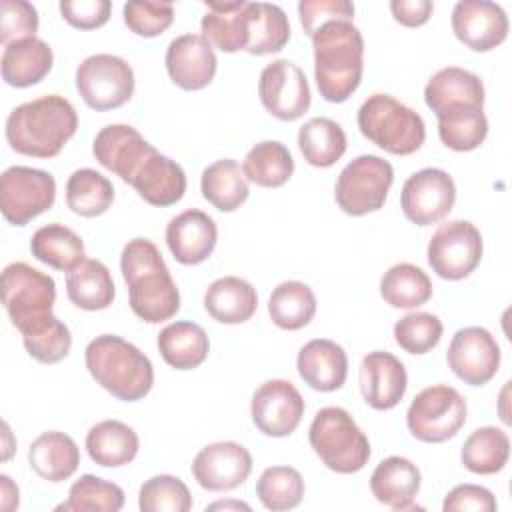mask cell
I'll use <instances>...</instances> for the list:
<instances>
[{"label": "cell", "mask_w": 512, "mask_h": 512, "mask_svg": "<svg viewBox=\"0 0 512 512\" xmlns=\"http://www.w3.org/2000/svg\"><path fill=\"white\" fill-rule=\"evenodd\" d=\"M296 368L304 384L312 390L334 392L346 382L348 356L334 340L314 338L300 348Z\"/></svg>", "instance_id": "obj_23"}, {"label": "cell", "mask_w": 512, "mask_h": 512, "mask_svg": "<svg viewBox=\"0 0 512 512\" xmlns=\"http://www.w3.org/2000/svg\"><path fill=\"white\" fill-rule=\"evenodd\" d=\"M456 184L446 170L422 168L408 176L400 192L402 214L416 226H430L450 214Z\"/></svg>", "instance_id": "obj_14"}, {"label": "cell", "mask_w": 512, "mask_h": 512, "mask_svg": "<svg viewBox=\"0 0 512 512\" xmlns=\"http://www.w3.org/2000/svg\"><path fill=\"white\" fill-rule=\"evenodd\" d=\"M162 360L176 370L198 368L210 352V340L206 330L188 320H178L164 326L156 338Z\"/></svg>", "instance_id": "obj_31"}, {"label": "cell", "mask_w": 512, "mask_h": 512, "mask_svg": "<svg viewBox=\"0 0 512 512\" xmlns=\"http://www.w3.org/2000/svg\"><path fill=\"white\" fill-rule=\"evenodd\" d=\"M390 12L398 24L406 28H418L430 20L434 4L430 0H392Z\"/></svg>", "instance_id": "obj_54"}, {"label": "cell", "mask_w": 512, "mask_h": 512, "mask_svg": "<svg viewBox=\"0 0 512 512\" xmlns=\"http://www.w3.org/2000/svg\"><path fill=\"white\" fill-rule=\"evenodd\" d=\"M124 24L130 32L144 38H154L166 32L174 22V6L170 2L132 0L122 8Z\"/></svg>", "instance_id": "obj_49"}, {"label": "cell", "mask_w": 512, "mask_h": 512, "mask_svg": "<svg viewBox=\"0 0 512 512\" xmlns=\"http://www.w3.org/2000/svg\"><path fill=\"white\" fill-rule=\"evenodd\" d=\"M466 414V400L454 386L434 384L414 396L406 412V426L416 440L440 444L460 432Z\"/></svg>", "instance_id": "obj_7"}, {"label": "cell", "mask_w": 512, "mask_h": 512, "mask_svg": "<svg viewBox=\"0 0 512 512\" xmlns=\"http://www.w3.org/2000/svg\"><path fill=\"white\" fill-rule=\"evenodd\" d=\"M66 296L80 310H106L116 298V286L106 264L84 258L76 268L66 272Z\"/></svg>", "instance_id": "obj_32"}, {"label": "cell", "mask_w": 512, "mask_h": 512, "mask_svg": "<svg viewBox=\"0 0 512 512\" xmlns=\"http://www.w3.org/2000/svg\"><path fill=\"white\" fill-rule=\"evenodd\" d=\"M252 454L238 442L224 440L204 446L192 460V476L208 492H228L248 480Z\"/></svg>", "instance_id": "obj_17"}, {"label": "cell", "mask_w": 512, "mask_h": 512, "mask_svg": "<svg viewBox=\"0 0 512 512\" xmlns=\"http://www.w3.org/2000/svg\"><path fill=\"white\" fill-rule=\"evenodd\" d=\"M154 146L130 124H108L92 142V154L100 166L120 176L130 184L140 164L148 158Z\"/></svg>", "instance_id": "obj_20"}, {"label": "cell", "mask_w": 512, "mask_h": 512, "mask_svg": "<svg viewBox=\"0 0 512 512\" xmlns=\"http://www.w3.org/2000/svg\"><path fill=\"white\" fill-rule=\"evenodd\" d=\"M500 346L496 338L482 326L460 328L446 352L448 368L470 386L488 384L500 368Z\"/></svg>", "instance_id": "obj_15"}, {"label": "cell", "mask_w": 512, "mask_h": 512, "mask_svg": "<svg viewBox=\"0 0 512 512\" xmlns=\"http://www.w3.org/2000/svg\"><path fill=\"white\" fill-rule=\"evenodd\" d=\"M484 100L486 92L480 76L458 66L438 70L424 86V102L436 116L458 106L484 108Z\"/></svg>", "instance_id": "obj_25"}, {"label": "cell", "mask_w": 512, "mask_h": 512, "mask_svg": "<svg viewBox=\"0 0 512 512\" xmlns=\"http://www.w3.org/2000/svg\"><path fill=\"white\" fill-rule=\"evenodd\" d=\"M270 320L282 330H300L308 326L316 314V296L312 288L300 280L280 282L268 298Z\"/></svg>", "instance_id": "obj_41"}, {"label": "cell", "mask_w": 512, "mask_h": 512, "mask_svg": "<svg viewBox=\"0 0 512 512\" xmlns=\"http://www.w3.org/2000/svg\"><path fill=\"white\" fill-rule=\"evenodd\" d=\"M408 374L404 364L390 352H368L360 362V390L374 410H392L404 398Z\"/></svg>", "instance_id": "obj_21"}, {"label": "cell", "mask_w": 512, "mask_h": 512, "mask_svg": "<svg viewBox=\"0 0 512 512\" xmlns=\"http://www.w3.org/2000/svg\"><path fill=\"white\" fill-rule=\"evenodd\" d=\"M246 4L240 2H204L202 36L226 54L246 50Z\"/></svg>", "instance_id": "obj_35"}, {"label": "cell", "mask_w": 512, "mask_h": 512, "mask_svg": "<svg viewBox=\"0 0 512 512\" xmlns=\"http://www.w3.org/2000/svg\"><path fill=\"white\" fill-rule=\"evenodd\" d=\"M258 96L266 112L284 122L302 118L312 102L306 74L286 58L272 60L262 68Z\"/></svg>", "instance_id": "obj_13"}, {"label": "cell", "mask_w": 512, "mask_h": 512, "mask_svg": "<svg viewBox=\"0 0 512 512\" xmlns=\"http://www.w3.org/2000/svg\"><path fill=\"white\" fill-rule=\"evenodd\" d=\"M120 270L128 286V304L134 316L148 324H160L176 316L180 310V292L152 240H128L120 254Z\"/></svg>", "instance_id": "obj_1"}, {"label": "cell", "mask_w": 512, "mask_h": 512, "mask_svg": "<svg viewBox=\"0 0 512 512\" xmlns=\"http://www.w3.org/2000/svg\"><path fill=\"white\" fill-rule=\"evenodd\" d=\"M314 78L326 102H346L364 72V38L350 20L324 22L312 36Z\"/></svg>", "instance_id": "obj_2"}, {"label": "cell", "mask_w": 512, "mask_h": 512, "mask_svg": "<svg viewBox=\"0 0 512 512\" xmlns=\"http://www.w3.org/2000/svg\"><path fill=\"white\" fill-rule=\"evenodd\" d=\"M420 470L418 466L404 456L384 458L370 476L372 496L392 508V510H412L416 508L414 498L420 490Z\"/></svg>", "instance_id": "obj_26"}, {"label": "cell", "mask_w": 512, "mask_h": 512, "mask_svg": "<svg viewBox=\"0 0 512 512\" xmlns=\"http://www.w3.org/2000/svg\"><path fill=\"white\" fill-rule=\"evenodd\" d=\"M380 296L392 308H420L432 298V280L420 266L400 262L384 272L380 280Z\"/></svg>", "instance_id": "obj_38"}, {"label": "cell", "mask_w": 512, "mask_h": 512, "mask_svg": "<svg viewBox=\"0 0 512 512\" xmlns=\"http://www.w3.org/2000/svg\"><path fill=\"white\" fill-rule=\"evenodd\" d=\"M138 508L142 512H188L192 494L178 476L158 474L140 486Z\"/></svg>", "instance_id": "obj_47"}, {"label": "cell", "mask_w": 512, "mask_h": 512, "mask_svg": "<svg viewBox=\"0 0 512 512\" xmlns=\"http://www.w3.org/2000/svg\"><path fill=\"white\" fill-rule=\"evenodd\" d=\"M30 252L38 262L62 272H70L86 256L82 238L72 228L58 222L40 226L32 234Z\"/></svg>", "instance_id": "obj_36"}, {"label": "cell", "mask_w": 512, "mask_h": 512, "mask_svg": "<svg viewBox=\"0 0 512 512\" xmlns=\"http://www.w3.org/2000/svg\"><path fill=\"white\" fill-rule=\"evenodd\" d=\"M130 186L144 202L164 208L182 200L186 192V174L178 162L154 148L132 176Z\"/></svg>", "instance_id": "obj_24"}, {"label": "cell", "mask_w": 512, "mask_h": 512, "mask_svg": "<svg viewBox=\"0 0 512 512\" xmlns=\"http://www.w3.org/2000/svg\"><path fill=\"white\" fill-rule=\"evenodd\" d=\"M54 64V52L42 38H24L4 46L0 70L8 86L28 88L42 82Z\"/></svg>", "instance_id": "obj_27"}, {"label": "cell", "mask_w": 512, "mask_h": 512, "mask_svg": "<svg viewBox=\"0 0 512 512\" xmlns=\"http://www.w3.org/2000/svg\"><path fill=\"white\" fill-rule=\"evenodd\" d=\"M114 202L112 182L94 168L74 170L66 182V206L82 216H102Z\"/></svg>", "instance_id": "obj_42"}, {"label": "cell", "mask_w": 512, "mask_h": 512, "mask_svg": "<svg viewBox=\"0 0 512 512\" xmlns=\"http://www.w3.org/2000/svg\"><path fill=\"white\" fill-rule=\"evenodd\" d=\"M20 334L26 352L40 364H56L64 360L72 348V334L68 326L54 314L32 324Z\"/></svg>", "instance_id": "obj_46"}, {"label": "cell", "mask_w": 512, "mask_h": 512, "mask_svg": "<svg viewBox=\"0 0 512 512\" xmlns=\"http://www.w3.org/2000/svg\"><path fill=\"white\" fill-rule=\"evenodd\" d=\"M300 24L306 36H312L324 22L354 20V4L348 0H302L298 4Z\"/></svg>", "instance_id": "obj_51"}, {"label": "cell", "mask_w": 512, "mask_h": 512, "mask_svg": "<svg viewBox=\"0 0 512 512\" xmlns=\"http://www.w3.org/2000/svg\"><path fill=\"white\" fill-rule=\"evenodd\" d=\"M394 182V168L376 154H362L348 162L336 178L334 198L348 216L378 212Z\"/></svg>", "instance_id": "obj_8"}, {"label": "cell", "mask_w": 512, "mask_h": 512, "mask_svg": "<svg viewBox=\"0 0 512 512\" xmlns=\"http://www.w3.org/2000/svg\"><path fill=\"white\" fill-rule=\"evenodd\" d=\"M0 486H2V508L6 512L18 508V486L10 480V476L2 474L0 476Z\"/></svg>", "instance_id": "obj_55"}, {"label": "cell", "mask_w": 512, "mask_h": 512, "mask_svg": "<svg viewBox=\"0 0 512 512\" xmlns=\"http://www.w3.org/2000/svg\"><path fill=\"white\" fill-rule=\"evenodd\" d=\"M482 252V234L470 220H450L440 224L426 248L432 272L452 282L470 276L478 268Z\"/></svg>", "instance_id": "obj_12"}, {"label": "cell", "mask_w": 512, "mask_h": 512, "mask_svg": "<svg viewBox=\"0 0 512 512\" xmlns=\"http://www.w3.org/2000/svg\"><path fill=\"white\" fill-rule=\"evenodd\" d=\"M206 312L220 324H242L256 314V288L238 276H222L204 292Z\"/></svg>", "instance_id": "obj_28"}, {"label": "cell", "mask_w": 512, "mask_h": 512, "mask_svg": "<svg viewBox=\"0 0 512 512\" xmlns=\"http://www.w3.org/2000/svg\"><path fill=\"white\" fill-rule=\"evenodd\" d=\"M56 180L50 172L10 166L0 176V210L6 222L26 226L54 206Z\"/></svg>", "instance_id": "obj_11"}, {"label": "cell", "mask_w": 512, "mask_h": 512, "mask_svg": "<svg viewBox=\"0 0 512 512\" xmlns=\"http://www.w3.org/2000/svg\"><path fill=\"white\" fill-rule=\"evenodd\" d=\"M444 512H494L496 498L494 494L478 484H460L454 486L442 502Z\"/></svg>", "instance_id": "obj_53"}, {"label": "cell", "mask_w": 512, "mask_h": 512, "mask_svg": "<svg viewBox=\"0 0 512 512\" xmlns=\"http://www.w3.org/2000/svg\"><path fill=\"white\" fill-rule=\"evenodd\" d=\"M166 72L182 90L206 88L218 68L212 44L202 34L176 36L166 48Z\"/></svg>", "instance_id": "obj_19"}, {"label": "cell", "mask_w": 512, "mask_h": 512, "mask_svg": "<svg viewBox=\"0 0 512 512\" xmlns=\"http://www.w3.org/2000/svg\"><path fill=\"white\" fill-rule=\"evenodd\" d=\"M28 464L40 478L48 482H62L78 470L80 448L72 436L48 430L30 444Z\"/></svg>", "instance_id": "obj_29"}, {"label": "cell", "mask_w": 512, "mask_h": 512, "mask_svg": "<svg viewBox=\"0 0 512 512\" xmlns=\"http://www.w3.org/2000/svg\"><path fill=\"white\" fill-rule=\"evenodd\" d=\"M356 122L366 140L394 156L414 154L426 140L422 116L390 94L368 96L358 108Z\"/></svg>", "instance_id": "obj_5"}, {"label": "cell", "mask_w": 512, "mask_h": 512, "mask_svg": "<svg viewBox=\"0 0 512 512\" xmlns=\"http://www.w3.org/2000/svg\"><path fill=\"white\" fill-rule=\"evenodd\" d=\"M346 146V134L332 118H310L298 130V148L304 160L314 168L334 166L344 156Z\"/></svg>", "instance_id": "obj_37"}, {"label": "cell", "mask_w": 512, "mask_h": 512, "mask_svg": "<svg viewBox=\"0 0 512 512\" xmlns=\"http://www.w3.org/2000/svg\"><path fill=\"white\" fill-rule=\"evenodd\" d=\"M510 458V438L502 428L480 426L462 444L460 460L474 474H496Z\"/></svg>", "instance_id": "obj_39"}, {"label": "cell", "mask_w": 512, "mask_h": 512, "mask_svg": "<svg viewBox=\"0 0 512 512\" xmlns=\"http://www.w3.org/2000/svg\"><path fill=\"white\" fill-rule=\"evenodd\" d=\"M124 506V490L94 474L80 476L68 490V500L56 510L74 512H118Z\"/></svg>", "instance_id": "obj_45"}, {"label": "cell", "mask_w": 512, "mask_h": 512, "mask_svg": "<svg viewBox=\"0 0 512 512\" xmlns=\"http://www.w3.org/2000/svg\"><path fill=\"white\" fill-rule=\"evenodd\" d=\"M438 118V136L442 144L456 152L476 150L488 136V118L478 106H458L442 112Z\"/></svg>", "instance_id": "obj_43"}, {"label": "cell", "mask_w": 512, "mask_h": 512, "mask_svg": "<svg viewBox=\"0 0 512 512\" xmlns=\"http://www.w3.org/2000/svg\"><path fill=\"white\" fill-rule=\"evenodd\" d=\"M112 4L108 0H62V18L78 30H96L110 20Z\"/></svg>", "instance_id": "obj_52"}, {"label": "cell", "mask_w": 512, "mask_h": 512, "mask_svg": "<svg viewBox=\"0 0 512 512\" xmlns=\"http://www.w3.org/2000/svg\"><path fill=\"white\" fill-rule=\"evenodd\" d=\"M454 36L474 52H490L508 36V16L504 8L488 0H460L452 10Z\"/></svg>", "instance_id": "obj_18"}, {"label": "cell", "mask_w": 512, "mask_h": 512, "mask_svg": "<svg viewBox=\"0 0 512 512\" xmlns=\"http://www.w3.org/2000/svg\"><path fill=\"white\" fill-rule=\"evenodd\" d=\"M76 90L84 104L96 112L124 106L134 94L132 66L114 54H92L76 68Z\"/></svg>", "instance_id": "obj_10"}, {"label": "cell", "mask_w": 512, "mask_h": 512, "mask_svg": "<svg viewBox=\"0 0 512 512\" xmlns=\"http://www.w3.org/2000/svg\"><path fill=\"white\" fill-rule=\"evenodd\" d=\"M308 442L320 462L336 474H356L370 460V442L352 414L340 406L320 408L308 428Z\"/></svg>", "instance_id": "obj_6"}, {"label": "cell", "mask_w": 512, "mask_h": 512, "mask_svg": "<svg viewBox=\"0 0 512 512\" xmlns=\"http://www.w3.org/2000/svg\"><path fill=\"white\" fill-rule=\"evenodd\" d=\"M84 362L90 376L122 402L142 400L154 384L150 358L116 334H100L88 342Z\"/></svg>", "instance_id": "obj_4"}, {"label": "cell", "mask_w": 512, "mask_h": 512, "mask_svg": "<svg viewBox=\"0 0 512 512\" xmlns=\"http://www.w3.org/2000/svg\"><path fill=\"white\" fill-rule=\"evenodd\" d=\"M76 130V108L58 94L24 102L6 118V142L14 152L32 158L58 156Z\"/></svg>", "instance_id": "obj_3"}, {"label": "cell", "mask_w": 512, "mask_h": 512, "mask_svg": "<svg viewBox=\"0 0 512 512\" xmlns=\"http://www.w3.org/2000/svg\"><path fill=\"white\" fill-rule=\"evenodd\" d=\"M304 488V478L296 468L268 466L256 482V496L266 510L284 512L302 502Z\"/></svg>", "instance_id": "obj_44"}, {"label": "cell", "mask_w": 512, "mask_h": 512, "mask_svg": "<svg viewBox=\"0 0 512 512\" xmlns=\"http://www.w3.org/2000/svg\"><path fill=\"white\" fill-rule=\"evenodd\" d=\"M290 40V22L286 12L268 2L246 4V50L252 56L280 52Z\"/></svg>", "instance_id": "obj_33"}, {"label": "cell", "mask_w": 512, "mask_h": 512, "mask_svg": "<svg viewBox=\"0 0 512 512\" xmlns=\"http://www.w3.org/2000/svg\"><path fill=\"white\" fill-rule=\"evenodd\" d=\"M230 508H234V510H250L248 504L238 502V500H226V502L218 500V502H212V504L206 506V510H230Z\"/></svg>", "instance_id": "obj_56"}, {"label": "cell", "mask_w": 512, "mask_h": 512, "mask_svg": "<svg viewBox=\"0 0 512 512\" xmlns=\"http://www.w3.org/2000/svg\"><path fill=\"white\" fill-rule=\"evenodd\" d=\"M304 408V398L290 380L272 378L254 390L250 416L262 434L284 438L298 428Z\"/></svg>", "instance_id": "obj_16"}, {"label": "cell", "mask_w": 512, "mask_h": 512, "mask_svg": "<svg viewBox=\"0 0 512 512\" xmlns=\"http://www.w3.org/2000/svg\"><path fill=\"white\" fill-rule=\"evenodd\" d=\"M200 190L204 200H208L220 212L238 210L250 194L244 170L232 158H222L208 164L200 176Z\"/></svg>", "instance_id": "obj_34"}, {"label": "cell", "mask_w": 512, "mask_h": 512, "mask_svg": "<svg viewBox=\"0 0 512 512\" xmlns=\"http://www.w3.org/2000/svg\"><path fill=\"white\" fill-rule=\"evenodd\" d=\"M56 302V282L26 262H12L2 270V304L16 326L24 332L48 318Z\"/></svg>", "instance_id": "obj_9"}, {"label": "cell", "mask_w": 512, "mask_h": 512, "mask_svg": "<svg viewBox=\"0 0 512 512\" xmlns=\"http://www.w3.org/2000/svg\"><path fill=\"white\" fill-rule=\"evenodd\" d=\"M38 32V12L26 0L0 2V42L4 46L32 38Z\"/></svg>", "instance_id": "obj_50"}, {"label": "cell", "mask_w": 512, "mask_h": 512, "mask_svg": "<svg viewBox=\"0 0 512 512\" xmlns=\"http://www.w3.org/2000/svg\"><path fill=\"white\" fill-rule=\"evenodd\" d=\"M444 326L432 312H410L394 324V340L408 354H426L438 346Z\"/></svg>", "instance_id": "obj_48"}, {"label": "cell", "mask_w": 512, "mask_h": 512, "mask_svg": "<svg viewBox=\"0 0 512 512\" xmlns=\"http://www.w3.org/2000/svg\"><path fill=\"white\" fill-rule=\"evenodd\" d=\"M242 170L246 180L256 186L278 188L292 178L294 158L282 142L264 140L248 150Z\"/></svg>", "instance_id": "obj_40"}, {"label": "cell", "mask_w": 512, "mask_h": 512, "mask_svg": "<svg viewBox=\"0 0 512 512\" xmlns=\"http://www.w3.org/2000/svg\"><path fill=\"white\" fill-rule=\"evenodd\" d=\"M218 242V228L212 216L198 208L176 214L166 226V244L176 262L196 266L210 258Z\"/></svg>", "instance_id": "obj_22"}, {"label": "cell", "mask_w": 512, "mask_h": 512, "mask_svg": "<svg viewBox=\"0 0 512 512\" xmlns=\"http://www.w3.org/2000/svg\"><path fill=\"white\" fill-rule=\"evenodd\" d=\"M140 448L138 434L122 420L96 422L86 434V452L102 468H120L130 464Z\"/></svg>", "instance_id": "obj_30"}]
</instances>
